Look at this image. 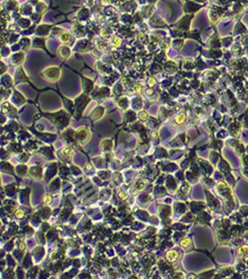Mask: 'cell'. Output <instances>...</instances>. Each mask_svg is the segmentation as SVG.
I'll list each match as a JSON object with an SVG mask.
<instances>
[{"mask_svg": "<svg viewBox=\"0 0 248 279\" xmlns=\"http://www.w3.org/2000/svg\"><path fill=\"white\" fill-rule=\"evenodd\" d=\"M190 242H191V241H190V239H188V238H187V239H184L183 241H181V245H182V246H184L185 244H189Z\"/></svg>", "mask_w": 248, "mask_h": 279, "instance_id": "3957f363", "label": "cell"}, {"mask_svg": "<svg viewBox=\"0 0 248 279\" xmlns=\"http://www.w3.org/2000/svg\"><path fill=\"white\" fill-rule=\"evenodd\" d=\"M177 258V252H175V251H171V252H168L167 253V259L168 260H170V261H174V260H176Z\"/></svg>", "mask_w": 248, "mask_h": 279, "instance_id": "6da1fadb", "label": "cell"}, {"mask_svg": "<svg viewBox=\"0 0 248 279\" xmlns=\"http://www.w3.org/2000/svg\"><path fill=\"white\" fill-rule=\"evenodd\" d=\"M184 120H185V115H180L177 117L176 122H177V124H181V123L184 122Z\"/></svg>", "mask_w": 248, "mask_h": 279, "instance_id": "7a4b0ae2", "label": "cell"}]
</instances>
